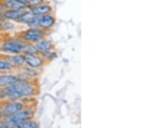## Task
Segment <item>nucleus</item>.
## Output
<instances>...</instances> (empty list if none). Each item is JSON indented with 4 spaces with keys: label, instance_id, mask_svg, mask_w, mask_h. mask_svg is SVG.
Returning a JSON list of instances; mask_svg holds the SVG:
<instances>
[{
    "label": "nucleus",
    "instance_id": "f257e3e1",
    "mask_svg": "<svg viewBox=\"0 0 145 128\" xmlns=\"http://www.w3.org/2000/svg\"><path fill=\"white\" fill-rule=\"evenodd\" d=\"M38 92L36 85L27 80H20L1 91L2 95L10 100L36 96Z\"/></svg>",
    "mask_w": 145,
    "mask_h": 128
},
{
    "label": "nucleus",
    "instance_id": "f03ea898",
    "mask_svg": "<svg viewBox=\"0 0 145 128\" xmlns=\"http://www.w3.org/2000/svg\"><path fill=\"white\" fill-rule=\"evenodd\" d=\"M48 34L39 27H29L22 34V39L27 43L36 44L43 39L47 38Z\"/></svg>",
    "mask_w": 145,
    "mask_h": 128
},
{
    "label": "nucleus",
    "instance_id": "7ed1b4c3",
    "mask_svg": "<svg viewBox=\"0 0 145 128\" xmlns=\"http://www.w3.org/2000/svg\"><path fill=\"white\" fill-rule=\"evenodd\" d=\"M34 115V111L30 109H23L20 112L7 117L5 124L9 126L16 127L25 121L31 120Z\"/></svg>",
    "mask_w": 145,
    "mask_h": 128
},
{
    "label": "nucleus",
    "instance_id": "20e7f679",
    "mask_svg": "<svg viewBox=\"0 0 145 128\" xmlns=\"http://www.w3.org/2000/svg\"><path fill=\"white\" fill-rule=\"evenodd\" d=\"M25 58V65L30 68L41 70L46 64L40 54H24Z\"/></svg>",
    "mask_w": 145,
    "mask_h": 128
},
{
    "label": "nucleus",
    "instance_id": "39448f33",
    "mask_svg": "<svg viewBox=\"0 0 145 128\" xmlns=\"http://www.w3.org/2000/svg\"><path fill=\"white\" fill-rule=\"evenodd\" d=\"M56 23V18L55 16L52 14L39 16L38 27L46 32H50Z\"/></svg>",
    "mask_w": 145,
    "mask_h": 128
},
{
    "label": "nucleus",
    "instance_id": "423d86ee",
    "mask_svg": "<svg viewBox=\"0 0 145 128\" xmlns=\"http://www.w3.org/2000/svg\"><path fill=\"white\" fill-rule=\"evenodd\" d=\"M25 44L20 41H8L3 44L2 49L4 51L10 54H23Z\"/></svg>",
    "mask_w": 145,
    "mask_h": 128
},
{
    "label": "nucleus",
    "instance_id": "0eeeda50",
    "mask_svg": "<svg viewBox=\"0 0 145 128\" xmlns=\"http://www.w3.org/2000/svg\"><path fill=\"white\" fill-rule=\"evenodd\" d=\"M23 109H24V104L22 102L13 100L5 106L2 113H3V115H5L7 117H8L20 112Z\"/></svg>",
    "mask_w": 145,
    "mask_h": 128
},
{
    "label": "nucleus",
    "instance_id": "6e6552de",
    "mask_svg": "<svg viewBox=\"0 0 145 128\" xmlns=\"http://www.w3.org/2000/svg\"><path fill=\"white\" fill-rule=\"evenodd\" d=\"M29 11L34 16H41L53 13V7L48 3H42L34 7L29 9Z\"/></svg>",
    "mask_w": 145,
    "mask_h": 128
},
{
    "label": "nucleus",
    "instance_id": "1a4fd4ad",
    "mask_svg": "<svg viewBox=\"0 0 145 128\" xmlns=\"http://www.w3.org/2000/svg\"><path fill=\"white\" fill-rule=\"evenodd\" d=\"M20 80V77L13 74H3L0 76V88H5Z\"/></svg>",
    "mask_w": 145,
    "mask_h": 128
},
{
    "label": "nucleus",
    "instance_id": "9d476101",
    "mask_svg": "<svg viewBox=\"0 0 145 128\" xmlns=\"http://www.w3.org/2000/svg\"><path fill=\"white\" fill-rule=\"evenodd\" d=\"M35 45H36L39 53L46 52V51H50L55 49L54 44L50 39H48L47 38L43 39L40 41H39L38 43L35 44Z\"/></svg>",
    "mask_w": 145,
    "mask_h": 128
},
{
    "label": "nucleus",
    "instance_id": "9b49d317",
    "mask_svg": "<svg viewBox=\"0 0 145 128\" xmlns=\"http://www.w3.org/2000/svg\"><path fill=\"white\" fill-rule=\"evenodd\" d=\"M25 11H18V10H12L8 9L6 10L2 16V18L5 20L18 21L22 18V16L24 15Z\"/></svg>",
    "mask_w": 145,
    "mask_h": 128
},
{
    "label": "nucleus",
    "instance_id": "f8f14e48",
    "mask_svg": "<svg viewBox=\"0 0 145 128\" xmlns=\"http://www.w3.org/2000/svg\"><path fill=\"white\" fill-rule=\"evenodd\" d=\"M3 6L6 9H8L12 10L25 11L29 9L26 5L16 1L15 0H4Z\"/></svg>",
    "mask_w": 145,
    "mask_h": 128
},
{
    "label": "nucleus",
    "instance_id": "ddd939ff",
    "mask_svg": "<svg viewBox=\"0 0 145 128\" xmlns=\"http://www.w3.org/2000/svg\"><path fill=\"white\" fill-rule=\"evenodd\" d=\"M7 60L12 64L14 66H23L25 65V55L23 54H16L8 55L7 57Z\"/></svg>",
    "mask_w": 145,
    "mask_h": 128
},
{
    "label": "nucleus",
    "instance_id": "4468645a",
    "mask_svg": "<svg viewBox=\"0 0 145 128\" xmlns=\"http://www.w3.org/2000/svg\"><path fill=\"white\" fill-rule=\"evenodd\" d=\"M39 54H40L41 57L43 58V60H45L46 64L53 61L54 60H55L56 58L57 57L58 55L57 52L56 51V49L50 51H46V52L39 53Z\"/></svg>",
    "mask_w": 145,
    "mask_h": 128
},
{
    "label": "nucleus",
    "instance_id": "2eb2a0df",
    "mask_svg": "<svg viewBox=\"0 0 145 128\" xmlns=\"http://www.w3.org/2000/svg\"><path fill=\"white\" fill-rule=\"evenodd\" d=\"M23 54H39L35 44L26 43L23 50Z\"/></svg>",
    "mask_w": 145,
    "mask_h": 128
},
{
    "label": "nucleus",
    "instance_id": "dca6fc26",
    "mask_svg": "<svg viewBox=\"0 0 145 128\" xmlns=\"http://www.w3.org/2000/svg\"><path fill=\"white\" fill-rule=\"evenodd\" d=\"M16 128H39V125L36 121L31 120L25 121V122L22 123L20 125H17Z\"/></svg>",
    "mask_w": 145,
    "mask_h": 128
},
{
    "label": "nucleus",
    "instance_id": "f3484780",
    "mask_svg": "<svg viewBox=\"0 0 145 128\" xmlns=\"http://www.w3.org/2000/svg\"><path fill=\"white\" fill-rule=\"evenodd\" d=\"M23 75L29 78H36L39 75V72L38 70H36L30 67H27L26 69L23 70Z\"/></svg>",
    "mask_w": 145,
    "mask_h": 128
},
{
    "label": "nucleus",
    "instance_id": "a211bd4d",
    "mask_svg": "<svg viewBox=\"0 0 145 128\" xmlns=\"http://www.w3.org/2000/svg\"><path fill=\"white\" fill-rule=\"evenodd\" d=\"M15 67L8 62L7 60H0V70L5 71H10L14 69Z\"/></svg>",
    "mask_w": 145,
    "mask_h": 128
},
{
    "label": "nucleus",
    "instance_id": "6ab92c4d",
    "mask_svg": "<svg viewBox=\"0 0 145 128\" xmlns=\"http://www.w3.org/2000/svg\"><path fill=\"white\" fill-rule=\"evenodd\" d=\"M39 19V17H38V16H32L27 25L29 27H38Z\"/></svg>",
    "mask_w": 145,
    "mask_h": 128
},
{
    "label": "nucleus",
    "instance_id": "aec40b11",
    "mask_svg": "<svg viewBox=\"0 0 145 128\" xmlns=\"http://www.w3.org/2000/svg\"><path fill=\"white\" fill-rule=\"evenodd\" d=\"M7 9H5L4 6H1L0 7V16H2L3 15V14L5 13V12L6 11Z\"/></svg>",
    "mask_w": 145,
    "mask_h": 128
},
{
    "label": "nucleus",
    "instance_id": "412c9836",
    "mask_svg": "<svg viewBox=\"0 0 145 128\" xmlns=\"http://www.w3.org/2000/svg\"><path fill=\"white\" fill-rule=\"evenodd\" d=\"M0 128H10V126H9V125H7V124H3V125H0Z\"/></svg>",
    "mask_w": 145,
    "mask_h": 128
},
{
    "label": "nucleus",
    "instance_id": "4be33fe9",
    "mask_svg": "<svg viewBox=\"0 0 145 128\" xmlns=\"http://www.w3.org/2000/svg\"><path fill=\"white\" fill-rule=\"evenodd\" d=\"M0 98H1V95H0Z\"/></svg>",
    "mask_w": 145,
    "mask_h": 128
}]
</instances>
